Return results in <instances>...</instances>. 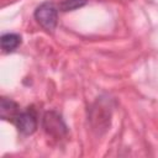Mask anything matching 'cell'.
I'll list each match as a JSON object with an SVG mask.
<instances>
[{
  "label": "cell",
  "mask_w": 158,
  "mask_h": 158,
  "mask_svg": "<svg viewBox=\"0 0 158 158\" xmlns=\"http://www.w3.org/2000/svg\"><path fill=\"white\" fill-rule=\"evenodd\" d=\"M36 21L47 31H53L58 21V9L52 2H43L35 10Z\"/></svg>",
  "instance_id": "6da1fadb"
},
{
  "label": "cell",
  "mask_w": 158,
  "mask_h": 158,
  "mask_svg": "<svg viewBox=\"0 0 158 158\" xmlns=\"http://www.w3.org/2000/svg\"><path fill=\"white\" fill-rule=\"evenodd\" d=\"M12 122L22 135H32L36 131L38 123L37 115L32 107H28L25 111H19L16 116L12 118Z\"/></svg>",
  "instance_id": "7a4b0ae2"
},
{
  "label": "cell",
  "mask_w": 158,
  "mask_h": 158,
  "mask_svg": "<svg viewBox=\"0 0 158 158\" xmlns=\"http://www.w3.org/2000/svg\"><path fill=\"white\" fill-rule=\"evenodd\" d=\"M43 127L52 136H59L60 137L62 135L67 133V126L64 125L62 117L54 111H49L44 115Z\"/></svg>",
  "instance_id": "3957f363"
},
{
  "label": "cell",
  "mask_w": 158,
  "mask_h": 158,
  "mask_svg": "<svg viewBox=\"0 0 158 158\" xmlns=\"http://www.w3.org/2000/svg\"><path fill=\"white\" fill-rule=\"evenodd\" d=\"M19 112V106L15 101H12L11 99L7 98H1L0 101V115L4 120H11L16 116V114Z\"/></svg>",
  "instance_id": "277c9868"
},
{
  "label": "cell",
  "mask_w": 158,
  "mask_h": 158,
  "mask_svg": "<svg viewBox=\"0 0 158 158\" xmlns=\"http://www.w3.org/2000/svg\"><path fill=\"white\" fill-rule=\"evenodd\" d=\"M21 43V37L17 33H5L1 36V48L4 52H14Z\"/></svg>",
  "instance_id": "5b68a950"
},
{
  "label": "cell",
  "mask_w": 158,
  "mask_h": 158,
  "mask_svg": "<svg viewBox=\"0 0 158 158\" xmlns=\"http://www.w3.org/2000/svg\"><path fill=\"white\" fill-rule=\"evenodd\" d=\"M88 0H63L59 4V10L60 11H73L77 10L86 4Z\"/></svg>",
  "instance_id": "8992f818"
}]
</instances>
